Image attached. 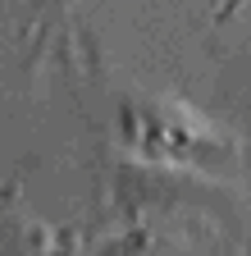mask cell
I'll use <instances>...</instances> for the list:
<instances>
[{
	"label": "cell",
	"mask_w": 251,
	"mask_h": 256,
	"mask_svg": "<svg viewBox=\"0 0 251 256\" xmlns=\"http://www.w3.org/2000/svg\"><path fill=\"white\" fill-rule=\"evenodd\" d=\"M123 133L137 151L165 156V146L178 151H229L233 142L224 133H215L206 119L192 110H183L174 101H142V106H123Z\"/></svg>",
	"instance_id": "6da1fadb"
}]
</instances>
